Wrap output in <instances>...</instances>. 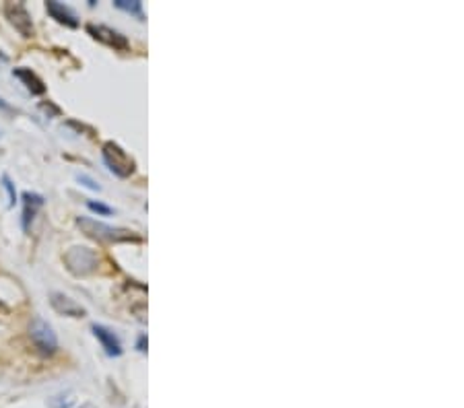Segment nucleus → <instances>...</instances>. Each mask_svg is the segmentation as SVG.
Instances as JSON below:
<instances>
[{"instance_id": "obj_1", "label": "nucleus", "mask_w": 464, "mask_h": 408, "mask_svg": "<svg viewBox=\"0 0 464 408\" xmlns=\"http://www.w3.org/2000/svg\"><path fill=\"white\" fill-rule=\"evenodd\" d=\"M77 225L81 227L87 235H91L95 239H101V241H140L139 235H135V233L128 231V229L103 225V223H99V221L85 219V217H81V219L77 221Z\"/></svg>"}, {"instance_id": "obj_2", "label": "nucleus", "mask_w": 464, "mask_h": 408, "mask_svg": "<svg viewBox=\"0 0 464 408\" xmlns=\"http://www.w3.org/2000/svg\"><path fill=\"white\" fill-rule=\"evenodd\" d=\"M101 155H103V161L107 163V167H110L116 176H120V178L133 176V172H135V159L128 157V153H126L120 144L107 140V142L103 144V149H101Z\"/></svg>"}, {"instance_id": "obj_3", "label": "nucleus", "mask_w": 464, "mask_h": 408, "mask_svg": "<svg viewBox=\"0 0 464 408\" xmlns=\"http://www.w3.org/2000/svg\"><path fill=\"white\" fill-rule=\"evenodd\" d=\"M29 338L33 342V347L42 353V355H54L58 349V338L52 330V326L44 322L42 317H33L29 324Z\"/></svg>"}, {"instance_id": "obj_4", "label": "nucleus", "mask_w": 464, "mask_h": 408, "mask_svg": "<svg viewBox=\"0 0 464 408\" xmlns=\"http://www.w3.org/2000/svg\"><path fill=\"white\" fill-rule=\"evenodd\" d=\"M4 13L10 21V25L23 36V38H31L33 36V23H31V17L27 13V8L21 4V2H8L4 6Z\"/></svg>"}, {"instance_id": "obj_5", "label": "nucleus", "mask_w": 464, "mask_h": 408, "mask_svg": "<svg viewBox=\"0 0 464 408\" xmlns=\"http://www.w3.org/2000/svg\"><path fill=\"white\" fill-rule=\"evenodd\" d=\"M66 264L75 274H89L97 266V256L89 248H73L66 254Z\"/></svg>"}, {"instance_id": "obj_6", "label": "nucleus", "mask_w": 464, "mask_h": 408, "mask_svg": "<svg viewBox=\"0 0 464 408\" xmlns=\"http://www.w3.org/2000/svg\"><path fill=\"white\" fill-rule=\"evenodd\" d=\"M50 303H52V308H54L58 314H62V316L83 317L87 314L83 305H79L75 299H70L68 295H62V293H52Z\"/></svg>"}, {"instance_id": "obj_7", "label": "nucleus", "mask_w": 464, "mask_h": 408, "mask_svg": "<svg viewBox=\"0 0 464 408\" xmlns=\"http://www.w3.org/2000/svg\"><path fill=\"white\" fill-rule=\"evenodd\" d=\"M87 31L91 33L95 40L112 45V47H116V50H128V40H126L122 33H118V31H114V29H110V27H103V25H97V27H95V25H89Z\"/></svg>"}, {"instance_id": "obj_8", "label": "nucleus", "mask_w": 464, "mask_h": 408, "mask_svg": "<svg viewBox=\"0 0 464 408\" xmlns=\"http://www.w3.org/2000/svg\"><path fill=\"white\" fill-rule=\"evenodd\" d=\"M91 330L110 357H118V355H122V345H120V338H118V336H116V334H114L110 328H105V326H101V324H93Z\"/></svg>"}, {"instance_id": "obj_9", "label": "nucleus", "mask_w": 464, "mask_h": 408, "mask_svg": "<svg viewBox=\"0 0 464 408\" xmlns=\"http://www.w3.org/2000/svg\"><path fill=\"white\" fill-rule=\"evenodd\" d=\"M42 206H44V198L40 194H33V192L23 194V229L25 231L33 223V219Z\"/></svg>"}, {"instance_id": "obj_10", "label": "nucleus", "mask_w": 464, "mask_h": 408, "mask_svg": "<svg viewBox=\"0 0 464 408\" xmlns=\"http://www.w3.org/2000/svg\"><path fill=\"white\" fill-rule=\"evenodd\" d=\"M47 13H50L58 23H62V25H66V27H77V25H79L77 15H75L68 6H64L62 2L50 0V2H47Z\"/></svg>"}, {"instance_id": "obj_11", "label": "nucleus", "mask_w": 464, "mask_h": 408, "mask_svg": "<svg viewBox=\"0 0 464 408\" xmlns=\"http://www.w3.org/2000/svg\"><path fill=\"white\" fill-rule=\"evenodd\" d=\"M13 75H15L19 81H23V85L31 91L33 95H42V93L46 91L44 83H42V79H40L38 75H33L29 68H15V70H13Z\"/></svg>"}, {"instance_id": "obj_12", "label": "nucleus", "mask_w": 464, "mask_h": 408, "mask_svg": "<svg viewBox=\"0 0 464 408\" xmlns=\"http://www.w3.org/2000/svg\"><path fill=\"white\" fill-rule=\"evenodd\" d=\"M114 4L118 8H122V10H126L130 15H137L139 19H142V2H139V0H116Z\"/></svg>"}, {"instance_id": "obj_13", "label": "nucleus", "mask_w": 464, "mask_h": 408, "mask_svg": "<svg viewBox=\"0 0 464 408\" xmlns=\"http://www.w3.org/2000/svg\"><path fill=\"white\" fill-rule=\"evenodd\" d=\"M2 186L6 190V196H8V206H13L17 202V192H15V183L8 180V176H2Z\"/></svg>"}, {"instance_id": "obj_14", "label": "nucleus", "mask_w": 464, "mask_h": 408, "mask_svg": "<svg viewBox=\"0 0 464 408\" xmlns=\"http://www.w3.org/2000/svg\"><path fill=\"white\" fill-rule=\"evenodd\" d=\"M89 209L95 211V213H99V215H112V209L110 206H105V204H101V202H89Z\"/></svg>"}, {"instance_id": "obj_15", "label": "nucleus", "mask_w": 464, "mask_h": 408, "mask_svg": "<svg viewBox=\"0 0 464 408\" xmlns=\"http://www.w3.org/2000/svg\"><path fill=\"white\" fill-rule=\"evenodd\" d=\"M79 180L85 181V186H87V188H91V190H99V186H97L91 178H87V176H79Z\"/></svg>"}, {"instance_id": "obj_16", "label": "nucleus", "mask_w": 464, "mask_h": 408, "mask_svg": "<svg viewBox=\"0 0 464 408\" xmlns=\"http://www.w3.org/2000/svg\"><path fill=\"white\" fill-rule=\"evenodd\" d=\"M137 347H139V351H142V353L147 351V336H144V334L139 336V345H137Z\"/></svg>"}, {"instance_id": "obj_17", "label": "nucleus", "mask_w": 464, "mask_h": 408, "mask_svg": "<svg viewBox=\"0 0 464 408\" xmlns=\"http://www.w3.org/2000/svg\"><path fill=\"white\" fill-rule=\"evenodd\" d=\"M4 62H8V58H6V56H4V54L0 52V64H4Z\"/></svg>"}]
</instances>
